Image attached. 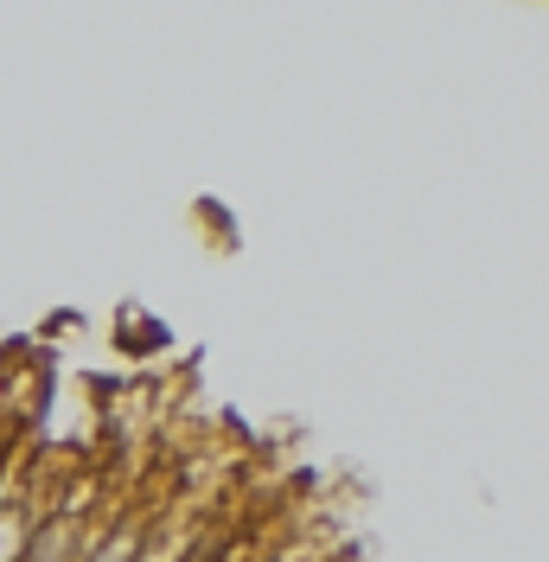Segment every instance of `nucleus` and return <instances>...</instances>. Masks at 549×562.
<instances>
[{"instance_id":"obj_1","label":"nucleus","mask_w":549,"mask_h":562,"mask_svg":"<svg viewBox=\"0 0 549 562\" xmlns=\"http://www.w3.org/2000/svg\"><path fill=\"white\" fill-rule=\"evenodd\" d=\"M147 537H154V518H147V512H128V518H109V525H97V537H90V550H83V562H141V550H147Z\"/></svg>"}]
</instances>
